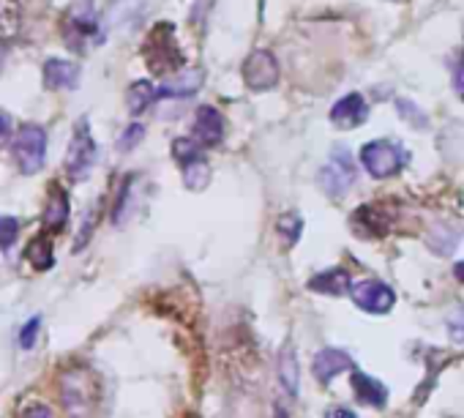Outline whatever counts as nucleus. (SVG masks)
<instances>
[{"label": "nucleus", "instance_id": "obj_1", "mask_svg": "<svg viewBox=\"0 0 464 418\" xmlns=\"http://www.w3.org/2000/svg\"><path fill=\"white\" fill-rule=\"evenodd\" d=\"M12 154H14V162H17L23 176H36L44 167V159H47V134H44V128L36 126V123H23L17 128V134H14Z\"/></svg>", "mask_w": 464, "mask_h": 418}, {"label": "nucleus", "instance_id": "obj_2", "mask_svg": "<svg viewBox=\"0 0 464 418\" xmlns=\"http://www.w3.org/2000/svg\"><path fill=\"white\" fill-rule=\"evenodd\" d=\"M404 162H407V151L399 143H393V139H374V143H366L361 148V165L377 181L402 173Z\"/></svg>", "mask_w": 464, "mask_h": 418}, {"label": "nucleus", "instance_id": "obj_3", "mask_svg": "<svg viewBox=\"0 0 464 418\" xmlns=\"http://www.w3.org/2000/svg\"><path fill=\"white\" fill-rule=\"evenodd\" d=\"M61 399L71 415H85L99 399V383L88 369H71L61 377Z\"/></svg>", "mask_w": 464, "mask_h": 418}, {"label": "nucleus", "instance_id": "obj_4", "mask_svg": "<svg viewBox=\"0 0 464 418\" xmlns=\"http://www.w3.org/2000/svg\"><path fill=\"white\" fill-rule=\"evenodd\" d=\"M145 58H147V66L153 71H178L184 66V58H181V50L175 47V39H173V25H156L153 33L147 36V44L142 47Z\"/></svg>", "mask_w": 464, "mask_h": 418}, {"label": "nucleus", "instance_id": "obj_5", "mask_svg": "<svg viewBox=\"0 0 464 418\" xmlns=\"http://www.w3.org/2000/svg\"><path fill=\"white\" fill-rule=\"evenodd\" d=\"M63 39L69 47L82 50L88 42H99V17L90 0H80L63 17Z\"/></svg>", "mask_w": 464, "mask_h": 418}, {"label": "nucleus", "instance_id": "obj_6", "mask_svg": "<svg viewBox=\"0 0 464 418\" xmlns=\"http://www.w3.org/2000/svg\"><path fill=\"white\" fill-rule=\"evenodd\" d=\"M96 162V143H93V134H90V126L88 120H80L74 126V137H71V146H69V154H66V173L71 181H82L90 167Z\"/></svg>", "mask_w": 464, "mask_h": 418}, {"label": "nucleus", "instance_id": "obj_7", "mask_svg": "<svg viewBox=\"0 0 464 418\" xmlns=\"http://www.w3.org/2000/svg\"><path fill=\"white\" fill-rule=\"evenodd\" d=\"M355 181V165H353V157L345 151V148H336V154L331 157V165H326L320 170V189L339 200L347 195L350 184Z\"/></svg>", "mask_w": 464, "mask_h": 418}, {"label": "nucleus", "instance_id": "obj_8", "mask_svg": "<svg viewBox=\"0 0 464 418\" xmlns=\"http://www.w3.org/2000/svg\"><path fill=\"white\" fill-rule=\"evenodd\" d=\"M243 82L251 90H270L279 82V63L268 50H254L246 61H243Z\"/></svg>", "mask_w": 464, "mask_h": 418}, {"label": "nucleus", "instance_id": "obj_9", "mask_svg": "<svg viewBox=\"0 0 464 418\" xmlns=\"http://www.w3.org/2000/svg\"><path fill=\"white\" fill-rule=\"evenodd\" d=\"M350 296H353V301H355L364 312H369V315H385V312H391L393 304H396L393 290H391L388 285L377 282V279H366V282H358V285L353 288Z\"/></svg>", "mask_w": 464, "mask_h": 418}, {"label": "nucleus", "instance_id": "obj_10", "mask_svg": "<svg viewBox=\"0 0 464 418\" xmlns=\"http://www.w3.org/2000/svg\"><path fill=\"white\" fill-rule=\"evenodd\" d=\"M194 139L203 148H216L222 139H224V118L216 107L205 104L197 109L194 118Z\"/></svg>", "mask_w": 464, "mask_h": 418}, {"label": "nucleus", "instance_id": "obj_11", "mask_svg": "<svg viewBox=\"0 0 464 418\" xmlns=\"http://www.w3.org/2000/svg\"><path fill=\"white\" fill-rule=\"evenodd\" d=\"M366 115H369V107L361 93H347L331 107V123L339 128H355L366 120Z\"/></svg>", "mask_w": 464, "mask_h": 418}, {"label": "nucleus", "instance_id": "obj_12", "mask_svg": "<svg viewBox=\"0 0 464 418\" xmlns=\"http://www.w3.org/2000/svg\"><path fill=\"white\" fill-rule=\"evenodd\" d=\"M350 366H353V358H350L345 350H336V347H326V350H320V353L315 356V364H312L315 377H317L320 383L334 380L336 375L347 372Z\"/></svg>", "mask_w": 464, "mask_h": 418}, {"label": "nucleus", "instance_id": "obj_13", "mask_svg": "<svg viewBox=\"0 0 464 418\" xmlns=\"http://www.w3.org/2000/svg\"><path fill=\"white\" fill-rule=\"evenodd\" d=\"M308 290H315L320 296H345L353 290V279L345 268L320 271L315 279H308Z\"/></svg>", "mask_w": 464, "mask_h": 418}, {"label": "nucleus", "instance_id": "obj_14", "mask_svg": "<svg viewBox=\"0 0 464 418\" xmlns=\"http://www.w3.org/2000/svg\"><path fill=\"white\" fill-rule=\"evenodd\" d=\"M44 82L52 90H71V88L80 85V66L71 63V61L52 58V61L44 63Z\"/></svg>", "mask_w": 464, "mask_h": 418}, {"label": "nucleus", "instance_id": "obj_15", "mask_svg": "<svg viewBox=\"0 0 464 418\" xmlns=\"http://www.w3.org/2000/svg\"><path fill=\"white\" fill-rule=\"evenodd\" d=\"M66 222H69V197L58 184H52L50 195H47V208H44L42 224L47 233H61L66 227Z\"/></svg>", "mask_w": 464, "mask_h": 418}, {"label": "nucleus", "instance_id": "obj_16", "mask_svg": "<svg viewBox=\"0 0 464 418\" xmlns=\"http://www.w3.org/2000/svg\"><path fill=\"white\" fill-rule=\"evenodd\" d=\"M350 385H353V394H355V399H358L361 404L385 407V402H388V388H385L380 380H374V377H369V375H364V372H353V375H350Z\"/></svg>", "mask_w": 464, "mask_h": 418}, {"label": "nucleus", "instance_id": "obj_17", "mask_svg": "<svg viewBox=\"0 0 464 418\" xmlns=\"http://www.w3.org/2000/svg\"><path fill=\"white\" fill-rule=\"evenodd\" d=\"M200 85H203V71L173 74V80L159 88V99H189L200 90Z\"/></svg>", "mask_w": 464, "mask_h": 418}, {"label": "nucleus", "instance_id": "obj_18", "mask_svg": "<svg viewBox=\"0 0 464 418\" xmlns=\"http://www.w3.org/2000/svg\"><path fill=\"white\" fill-rule=\"evenodd\" d=\"M156 99H159V90L153 88L147 80L134 82V85L128 88V93H126V104H128V112H131V115H142Z\"/></svg>", "mask_w": 464, "mask_h": 418}, {"label": "nucleus", "instance_id": "obj_19", "mask_svg": "<svg viewBox=\"0 0 464 418\" xmlns=\"http://www.w3.org/2000/svg\"><path fill=\"white\" fill-rule=\"evenodd\" d=\"M28 260L36 271H50L55 262V252H52V241L47 235H39L28 243Z\"/></svg>", "mask_w": 464, "mask_h": 418}, {"label": "nucleus", "instance_id": "obj_20", "mask_svg": "<svg viewBox=\"0 0 464 418\" xmlns=\"http://www.w3.org/2000/svg\"><path fill=\"white\" fill-rule=\"evenodd\" d=\"M279 380L284 385L287 394H298V358H295V350L292 345H287L281 350V361H279Z\"/></svg>", "mask_w": 464, "mask_h": 418}, {"label": "nucleus", "instance_id": "obj_21", "mask_svg": "<svg viewBox=\"0 0 464 418\" xmlns=\"http://www.w3.org/2000/svg\"><path fill=\"white\" fill-rule=\"evenodd\" d=\"M181 170H184V181H186V186H189V189H205V186H208V181H211V165H208V159H205V157H200V159H194V162L181 165Z\"/></svg>", "mask_w": 464, "mask_h": 418}, {"label": "nucleus", "instance_id": "obj_22", "mask_svg": "<svg viewBox=\"0 0 464 418\" xmlns=\"http://www.w3.org/2000/svg\"><path fill=\"white\" fill-rule=\"evenodd\" d=\"M20 31V0H0V39L17 36Z\"/></svg>", "mask_w": 464, "mask_h": 418}, {"label": "nucleus", "instance_id": "obj_23", "mask_svg": "<svg viewBox=\"0 0 464 418\" xmlns=\"http://www.w3.org/2000/svg\"><path fill=\"white\" fill-rule=\"evenodd\" d=\"M300 233H303V219L298 214H284L279 219V235L284 238L287 246H295L298 238H300Z\"/></svg>", "mask_w": 464, "mask_h": 418}, {"label": "nucleus", "instance_id": "obj_24", "mask_svg": "<svg viewBox=\"0 0 464 418\" xmlns=\"http://www.w3.org/2000/svg\"><path fill=\"white\" fill-rule=\"evenodd\" d=\"M20 235V222L14 216H0V249L9 252Z\"/></svg>", "mask_w": 464, "mask_h": 418}, {"label": "nucleus", "instance_id": "obj_25", "mask_svg": "<svg viewBox=\"0 0 464 418\" xmlns=\"http://www.w3.org/2000/svg\"><path fill=\"white\" fill-rule=\"evenodd\" d=\"M142 137H145V126H142V123H131V126L120 134L118 151H131V148H137Z\"/></svg>", "mask_w": 464, "mask_h": 418}, {"label": "nucleus", "instance_id": "obj_26", "mask_svg": "<svg viewBox=\"0 0 464 418\" xmlns=\"http://www.w3.org/2000/svg\"><path fill=\"white\" fill-rule=\"evenodd\" d=\"M39 328H42V318H31V320L23 326V331H20V345H23L25 350H31V347L36 345V339H39Z\"/></svg>", "mask_w": 464, "mask_h": 418}, {"label": "nucleus", "instance_id": "obj_27", "mask_svg": "<svg viewBox=\"0 0 464 418\" xmlns=\"http://www.w3.org/2000/svg\"><path fill=\"white\" fill-rule=\"evenodd\" d=\"M20 418H55V410L44 402H31L20 410Z\"/></svg>", "mask_w": 464, "mask_h": 418}, {"label": "nucleus", "instance_id": "obj_28", "mask_svg": "<svg viewBox=\"0 0 464 418\" xmlns=\"http://www.w3.org/2000/svg\"><path fill=\"white\" fill-rule=\"evenodd\" d=\"M448 334L453 342H464V309H456L448 318Z\"/></svg>", "mask_w": 464, "mask_h": 418}, {"label": "nucleus", "instance_id": "obj_29", "mask_svg": "<svg viewBox=\"0 0 464 418\" xmlns=\"http://www.w3.org/2000/svg\"><path fill=\"white\" fill-rule=\"evenodd\" d=\"M453 88H456V93L464 99V61L459 63V69H456V74H453Z\"/></svg>", "mask_w": 464, "mask_h": 418}, {"label": "nucleus", "instance_id": "obj_30", "mask_svg": "<svg viewBox=\"0 0 464 418\" xmlns=\"http://www.w3.org/2000/svg\"><path fill=\"white\" fill-rule=\"evenodd\" d=\"M326 418H358V415L353 410H347V407H334V410L326 413Z\"/></svg>", "mask_w": 464, "mask_h": 418}, {"label": "nucleus", "instance_id": "obj_31", "mask_svg": "<svg viewBox=\"0 0 464 418\" xmlns=\"http://www.w3.org/2000/svg\"><path fill=\"white\" fill-rule=\"evenodd\" d=\"M9 131H12V118H9V112L0 109V137L9 134Z\"/></svg>", "mask_w": 464, "mask_h": 418}, {"label": "nucleus", "instance_id": "obj_32", "mask_svg": "<svg viewBox=\"0 0 464 418\" xmlns=\"http://www.w3.org/2000/svg\"><path fill=\"white\" fill-rule=\"evenodd\" d=\"M453 273H456V279L464 285V260L461 262H456V268H453Z\"/></svg>", "mask_w": 464, "mask_h": 418}, {"label": "nucleus", "instance_id": "obj_33", "mask_svg": "<svg viewBox=\"0 0 464 418\" xmlns=\"http://www.w3.org/2000/svg\"><path fill=\"white\" fill-rule=\"evenodd\" d=\"M0 66H4V44H0Z\"/></svg>", "mask_w": 464, "mask_h": 418}]
</instances>
